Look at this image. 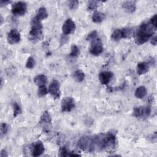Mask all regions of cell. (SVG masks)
<instances>
[{"label": "cell", "instance_id": "obj_17", "mask_svg": "<svg viewBox=\"0 0 157 157\" xmlns=\"http://www.w3.org/2000/svg\"><path fill=\"white\" fill-rule=\"evenodd\" d=\"M31 29H34V30H39V31H42L43 26L41 23V21L39 20L37 17H34L31 19Z\"/></svg>", "mask_w": 157, "mask_h": 157}, {"label": "cell", "instance_id": "obj_12", "mask_svg": "<svg viewBox=\"0 0 157 157\" xmlns=\"http://www.w3.org/2000/svg\"><path fill=\"white\" fill-rule=\"evenodd\" d=\"M45 151L44 146L41 141H37L35 142L32 148V156H40Z\"/></svg>", "mask_w": 157, "mask_h": 157}, {"label": "cell", "instance_id": "obj_36", "mask_svg": "<svg viewBox=\"0 0 157 157\" xmlns=\"http://www.w3.org/2000/svg\"><path fill=\"white\" fill-rule=\"evenodd\" d=\"M7 156H8L7 153V151L5 149H3L1 151V153H0V156L1 157H6Z\"/></svg>", "mask_w": 157, "mask_h": 157}, {"label": "cell", "instance_id": "obj_35", "mask_svg": "<svg viewBox=\"0 0 157 157\" xmlns=\"http://www.w3.org/2000/svg\"><path fill=\"white\" fill-rule=\"evenodd\" d=\"M157 43V36L155 35L151 38V44L155 45Z\"/></svg>", "mask_w": 157, "mask_h": 157}, {"label": "cell", "instance_id": "obj_22", "mask_svg": "<svg viewBox=\"0 0 157 157\" xmlns=\"http://www.w3.org/2000/svg\"><path fill=\"white\" fill-rule=\"evenodd\" d=\"M73 78L76 82H81L85 78V74L80 70H77L73 73Z\"/></svg>", "mask_w": 157, "mask_h": 157}, {"label": "cell", "instance_id": "obj_3", "mask_svg": "<svg viewBox=\"0 0 157 157\" xmlns=\"http://www.w3.org/2000/svg\"><path fill=\"white\" fill-rule=\"evenodd\" d=\"M27 10L26 3L23 1L15 2L12 6V13L15 16H23Z\"/></svg>", "mask_w": 157, "mask_h": 157}, {"label": "cell", "instance_id": "obj_30", "mask_svg": "<svg viewBox=\"0 0 157 157\" xmlns=\"http://www.w3.org/2000/svg\"><path fill=\"white\" fill-rule=\"evenodd\" d=\"M97 36H98L97 31L96 30L92 31L88 34V36L86 37V40H89V41H92L94 39H95L96 38H97Z\"/></svg>", "mask_w": 157, "mask_h": 157}, {"label": "cell", "instance_id": "obj_4", "mask_svg": "<svg viewBox=\"0 0 157 157\" xmlns=\"http://www.w3.org/2000/svg\"><path fill=\"white\" fill-rule=\"evenodd\" d=\"M151 112V109L149 106H139L134 107L132 112L134 117L138 118H147L150 115Z\"/></svg>", "mask_w": 157, "mask_h": 157}, {"label": "cell", "instance_id": "obj_1", "mask_svg": "<svg viewBox=\"0 0 157 157\" xmlns=\"http://www.w3.org/2000/svg\"><path fill=\"white\" fill-rule=\"evenodd\" d=\"M77 145L80 148L87 152L112 150L116 145V136L112 132L85 136L78 140Z\"/></svg>", "mask_w": 157, "mask_h": 157}, {"label": "cell", "instance_id": "obj_14", "mask_svg": "<svg viewBox=\"0 0 157 157\" xmlns=\"http://www.w3.org/2000/svg\"><path fill=\"white\" fill-rule=\"evenodd\" d=\"M122 7L128 13H133L136 9V2L132 1H125L122 4Z\"/></svg>", "mask_w": 157, "mask_h": 157}, {"label": "cell", "instance_id": "obj_7", "mask_svg": "<svg viewBox=\"0 0 157 157\" xmlns=\"http://www.w3.org/2000/svg\"><path fill=\"white\" fill-rule=\"evenodd\" d=\"M48 92L55 99L59 98L60 97V85L58 80L54 79L52 81L48 86Z\"/></svg>", "mask_w": 157, "mask_h": 157}, {"label": "cell", "instance_id": "obj_8", "mask_svg": "<svg viewBox=\"0 0 157 157\" xmlns=\"http://www.w3.org/2000/svg\"><path fill=\"white\" fill-rule=\"evenodd\" d=\"M7 39L8 42L11 44H15L18 43L21 40V35L18 31L16 29H12L7 34Z\"/></svg>", "mask_w": 157, "mask_h": 157}, {"label": "cell", "instance_id": "obj_25", "mask_svg": "<svg viewBox=\"0 0 157 157\" xmlns=\"http://www.w3.org/2000/svg\"><path fill=\"white\" fill-rule=\"evenodd\" d=\"M123 33V38H129L132 36V30L130 28H125L121 29Z\"/></svg>", "mask_w": 157, "mask_h": 157}, {"label": "cell", "instance_id": "obj_27", "mask_svg": "<svg viewBox=\"0 0 157 157\" xmlns=\"http://www.w3.org/2000/svg\"><path fill=\"white\" fill-rule=\"evenodd\" d=\"M47 93H48V90L45 85L39 86V88L37 90V95L39 97H42L46 95Z\"/></svg>", "mask_w": 157, "mask_h": 157}, {"label": "cell", "instance_id": "obj_33", "mask_svg": "<svg viewBox=\"0 0 157 157\" xmlns=\"http://www.w3.org/2000/svg\"><path fill=\"white\" fill-rule=\"evenodd\" d=\"M156 20H157V15L155 14L150 19V23L152 25V26L156 29L157 25H156Z\"/></svg>", "mask_w": 157, "mask_h": 157}, {"label": "cell", "instance_id": "obj_2", "mask_svg": "<svg viewBox=\"0 0 157 157\" xmlns=\"http://www.w3.org/2000/svg\"><path fill=\"white\" fill-rule=\"evenodd\" d=\"M156 30L150 21L143 22L139 27L135 34V42L136 44L142 45L151 39Z\"/></svg>", "mask_w": 157, "mask_h": 157}, {"label": "cell", "instance_id": "obj_10", "mask_svg": "<svg viewBox=\"0 0 157 157\" xmlns=\"http://www.w3.org/2000/svg\"><path fill=\"white\" fill-rule=\"evenodd\" d=\"M39 124L45 129H48L52 124V118L48 111H45L40 117Z\"/></svg>", "mask_w": 157, "mask_h": 157}, {"label": "cell", "instance_id": "obj_18", "mask_svg": "<svg viewBox=\"0 0 157 157\" xmlns=\"http://www.w3.org/2000/svg\"><path fill=\"white\" fill-rule=\"evenodd\" d=\"M48 15L46 9L44 7H41L37 10L36 14L35 17H37L40 21H42L44 19L47 18L48 17Z\"/></svg>", "mask_w": 157, "mask_h": 157}, {"label": "cell", "instance_id": "obj_20", "mask_svg": "<svg viewBox=\"0 0 157 157\" xmlns=\"http://www.w3.org/2000/svg\"><path fill=\"white\" fill-rule=\"evenodd\" d=\"M91 18H92V20L93 22L96 23H99L104 20L105 15H104V13H103L102 12L95 11L93 13Z\"/></svg>", "mask_w": 157, "mask_h": 157}, {"label": "cell", "instance_id": "obj_11", "mask_svg": "<svg viewBox=\"0 0 157 157\" xmlns=\"http://www.w3.org/2000/svg\"><path fill=\"white\" fill-rule=\"evenodd\" d=\"M44 37V34L42 31L31 29L28 34V39L33 42L36 43L39 40H42Z\"/></svg>", "mask_w": 157, "mask_h": 157}, {"label": "cell", "instance_id": "obj_24", "mask_svg": "<svg viewBox=\"0 0 157 157\" xmlns=\"http://www.w3.org/2000/svg\"><path fill=\"white\" fill-rule=\"evenodd\" d=\"M71 51L70 53V56L72 57H77L80 54V50L76 45H72L71 46Z\"/></svg>", "mask_w": 157, "mask_h": 157}, {"label": "cell", "instance_id": "obj_31", "mask_svg": "<svg viewBox=\"0 0 157 157\" xmlns=\"http://www.w3.org/2000/svg\"><path fill=\"white\" fill-rule=\"evenodd\" d=\"M8 129H9V126L6 123H1V136L6 134L7 132H8Z\"/></svg>", "mask_w": 157, "mask_h": 157}, {"label": "cell", "instance_id": "obj_34", "mask_svg": "<svg viewBox=\"0 0 157 157\" xmlns=\"http://www.w3.org/2000/svg\"><path fill=\"white\" fill-rule=\"evenodd\" d=\"M11 1H4V0H1L0 1V6L1 7H2V6H6L7 4L10 3Z\"/></svg>", "mask_w": 157, "mask_h": 157}, {"label": "cell", "instance_id": "obj_16", "mask_svg": "<svg viewBox=\"0 0 157 157\" xmlns=\"http://www.w3.org/2000/svg\"><path fill=\"white\" fill-rule=\"evenodd\" d=\"M34 83L38 86L45 85L47 82V77L44 74H39L34 78Z\"/></svg>", "mask_w": 157, "mask_h": 157}, {"label": "cell", "instance_id": "obj_13", "mask_svg": "<svg viewBox=\"0 0 157 157\" xmlns=\"http://www.w3.org/2000/svg\"><path fill=\"white\" fill-rule=\"evenodd\" d=\"M113 74L110 71L101 72L99 75V80L101 84L107 85L112 80Z\"/></svg>", "mask_w": 157, "mask_h": 157}, {"label": "cell", "instance_id": "obj_23", "mask_svg": "<svg viewBox=\"0 0 157 157\" xmlns=\"http://www.w3.org/2000/svg\"><path fill=\"white\" fill-rule=\"evenodd\" d=\"M12 107L13 110V117H17L19 114L21 113V109L20 106L17 103V102H13L12 104Z\"/></svg>", "mask_w": 157, "mask_h": 157}, {"label": "cell", "instance_id": "obj_29", "mask_svg": "<svg viewBox=\"0 0 157 157\" xmlns=\"http://www.w3.org/2000/svg\"><path fill=\"white\" fill-rule=\"evenodd\" d=\"M79 2L78 1L73 0V1H68V7L71 10H75L76 9L78 6Z\"/></svg>", "mask_w": 157, "mask_h": 157}, {"label": "cell", "instance_id": "obj_28", "mask_svg": "<svg viewBox=\"0 0 157 157\" xmlns=\"http://www.w3.org/2000/svg\"><path fill=\"white\" fill-rule=\"evenodd\" d=\"M35 64H36V62H35V60L34 59L31 57V56H29L28 58V60L26 61V67L28 69H33L34 66H35Z\"/></svg>", "mask_w": 157, "mask_h": 157}, {"label": "cell", "instance_id": "obj_26", "mask_svg": "<svg viewBox=\"0 0 157 157\" xmlns=\"http://www.w3.org/2000/svg\"><path fill=\"white\" fill-rule=\"evenodd\" d=\"M98 6V1H89L88 4L87 9H88V10H90V11L95 10L97 9Z\"/></svg>", "mask_w": 157, "mask_h": 157}, {"label": "cell", "instance_id": "obj_6", "mask_svg": "<svg viewBox=\"0 0 157 157\" xmlns=\"http://www.w3.org/2000/svg\"><path fill=\"white\" fill-rule=\"evenodd\" d=\"M75 107V102L72 97H65L61 102V109L63 112H71Z\"/></svg>", "mask_w": 157, "mask_h": 157}, {"label": "cell", "instance_id": "obj_19", "mask_svg": "<svg viewBox=\"0 0 157 157\" xmlns=\"http://www.w3.org/2000/svg\"><path fill=\"white\" fill-rule=\"evenodd\" d=\"M147 93V91L146 88L144 86H140L136 90L134 95L137 98L142 99L146 96Z\"/></svg>", "mask_w": 157, "mask_h": 157}, {"label": "cell", "instance_id": "obj_5", "mask_svg": "<svg viewBox=\"0 0 157 157\" xmlns=\"http://www.w3.org/2000/svg\"><path fill=\"white\" fill-rule=\"evenodd\" d=\"M103 52V46L102 42L99 38H96L91 41V46L90 52L94 56L99 55Z\"/></svg>", "mask_w": 157, "mask_h": 157}, {"label": "cell", "instance_id": "obj_37", "mask_svg": "<svg viewBox=\"0 0 157 157\" xmlns=\"http://www.w3.org/2000/svg\"><path fill=\"white\" fill-rule=\"evenodd\" d=\"M2 78H1V88L2 87Z\"/></svg>", "mask_w": 157, "mask_h": 157}, {"label": "cell", "instance_id": "obj_9", "mask_svg": "<svg viewBox=\"0 0 157 157\" xmlns=\"http://www.w3.org/2000/svg\"><path fill=\"white\" fill-rule=\"evenodd\" d=\"M75 29V22L71 18L66 20L62 26V31L63 34L68 35L74 32Z\"/></svg>", "mask_w": 157, "mask_h": 157}, {"label": "cell", "instance_id": "obj_32", "mask_svg": "<svg viewBox=\"0 0 157 157\" xmlns=\"http://www.w3.org/2000/svg\"><path fill=\"white\" fill-rule=\"evenodd\" d=\"M59 152H60V155H59L61 156H69V154H70V153H71V152H69V150H68V149L67 148V147H62V148L60 149Z\"/></svg>", "mask_w": 157, "mask_h": 157}, {"label": "cell", "instance_id": "obj_15", "mask_svg": "<svg viewBox=\"0 0 157 157\" xmlns=\"http://www.w3.org/2000/svg\"><path fill=\"white\" fill-rule=\"evenodd\" d=\"M149 64L147 62H140L137 65V73L139 75L146 74L149 69Z\"/></svg>", "mask_w": 157, "mask_h": 157}, {"label": "cell", "instance_id": "obj_21", "mask_svg": "<svg viewBox=\"0 0 157 157\" xmlns=\"http://www.w3.org/2000/svg\"><path fill=\"white\" fill-rule=\"evenodd\" d=\"M122 38H123V33H122L121 29H115L111 34V39L112 40L117 42L120 40Z\"/></svg>", "mask_w": 157, "mask_h": 157}]
</instances>
